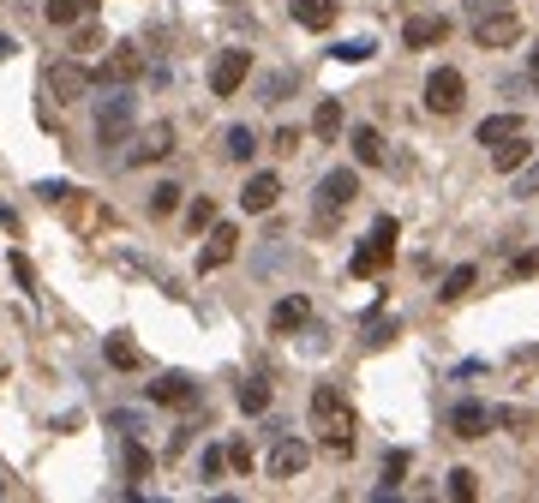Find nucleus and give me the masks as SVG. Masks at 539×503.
<instances>
[{
  "label": "nucleus",
  "mask_w": 539,
  "mask_h": 503,
  "mask_svg": "<svg viewBox=\"0 0 539 503\" xmlns=\"http://www.w3.org/2000/svg\"><path fill=\"white\" fill-rule=\"evenodd\" d=\"M174 210H180V186H174V180L150 186V216H174Z\"/></svg>",
  "instance_id": "29"
},
{
  "label": "nucleus",
  "mask_w": 539,
  "mask_h": 503,
  "mask_svg": "<svg viewBox=\"0 0 539 503\" xmlns=\"http://www.w3.org/2000/svg\"><path fill=\"white\" fill-rule=\"evenodd\" d=\"M0 222H6V228H18V222H12V210H6V204H0Z\"/></svg>",
  "instance_id": "44"
},
{
  "label": "nucleus",
  "mask_w": 539,
  "mask_h": 503,
  "mask_svg": "<svg viewBox=\"0 0 539 503\" xmlns=\"http://www.w3.org/2000/svg\"><path fill=\"white\" fill-rule=\"evenodd\" d=\"M312 132H318V138H336V132H342V102H318Z\"/></svg>",
  "instance_id": "28"
},
{
  "label": "nucleus",
  "mask_w": 539,
  "mask_h": 503,
  "mask_svg": "<svg viewBox=\"0 0 539 503\" xmlns=\"http://www.w3.org/2000/svg\"><path fill=\"white\" fill-rule=\"evenodd\" d=\"M492 426H510V432H522V426H534V414H528V408H498V414H492Z\"/></svg>",
  "instance_id": "34"
},
{
  "label": "nucleus",
  "mask_w": 539,
  "mask_h": 503,
  "mask_svg": "<svg viewBox=\"0 0 539 503\" xmlns=\"http://www.w3.org/2000/svg\"><path fill=\"white\" fill-rule=\"evenodd\" d=\"M222 156H228V162H252V156H258V132H252V126H228Z\"/></svg>",
  "instance_id": "23"
},
{
  "label": "nucleus",
  "mask_w": 539,
  "mask_h": 503,
  "mask_svg": "<svg viewBox=\"0 0 539 503\" xmlns=\"http://www.w3.org/2000/svg\"><path fill=\"white\" fill-rule=\"evenodd\" d=\"M336 60H372V42H342Z\"/></svg>",
  "instance_id": "38"
},
{
  "label": "nucleus",
  "mask_w": 539,
  "mask_h": 503,
  "mask_svg": "<svg viewBox=\"0 0 539 503\" xmlns=\"http://www.w3.org/2000/svg\"><path fill=\"white\" fill-rule=\"evenodd\" d=\"M528 156H534V138H528V132H516V138L492 144V168H498V174H516V168H522Z\"/></svg>",
  "instance_id": "18"
},
{
  "label": "nucleus",
  "mask_w": 539,
  "mask_h": 503,
  "mask_svg": "<svg viewBox=\"0 0 539 503\" xmlns=\"http://www.w3.org/2000/svg\"><path fill=\"white\" fill-rule=\"evenodd\" d=\"M234 252H240V228H234V222H210V240H204V252H198V276L234 264Z\"/></svg>",
  "instance_id": "9"
},
{
  "label": "nucleus",
  "mask_w": 539,
  "mask_h": 503,
  "mask_svg": "<svg viewBox=\"0 0 539 503\" xmlns=\"http://www.w3.org/2000/svg\"><path fill=\"white\" fill-rule=\"evenodd\" d=\"M60 204H66V216H72L78 228H108V222H114V216H108L96 198H84L78 186H66V198H60Z\"/></svg>",
  "instance_id": "16"
},
{
  "label": "nucleus",
  "mask_w": 539,
  "mask_h": 503,
  "mask_svg": "<svg viewBox=\"0 0 539 503\" xmlns=\"http://www.w3.org/2000/svg\"><path fill=\"white\" fill-rule=\"evenodd\" d=\"M354 162H360V168H378V162H384V138H378V126H354Z\"/></svg>",
  "instance_id": "24"
},
{
  "label": "nucleus",
  "mask_w": 539,
  "mask_h": 503,
  "mask_svg": "<svg viewBox=\"0 0 539 503\" xmlns=\"http://www.w3.org/2000/svg\"><path fill=\"white\" fill-rule=\"evenodd\" d=\"M270 408V384L264 378H246L240 384V414H264Z\"/></svg>",
  "instance_id": "27"
},
{
  "label": "nucleus",
  "mask_w": 539,
  "mask_h": 503,
  "mask_svg": "<svg viewBox=\"0 0 539 503\" xmlns=\"http://www.w3.org/2000/svg\"><path fill=\"white\" fill-rule=\"evenodd\" d=\"M42 12H48V24H54V30H66V24H84V18L96 12V0H48Z\"/></svg>",
  "instance_id": "21"
},
{
  "label": "nucleus",
  "mask_w": 539,
  "mask_h": 503,
  "mask_svg": "<svg viewBox=\"0 0 539 503\" xmlns=\"http://www.w3.org/2000/svg\"><path fill=\"white\" fill-rule=\"evenodd\" d=\"M444 36H450V18H444V12H420V18L402 24V42H408V48H438Z\"/></svg>",
  "instance_id": "11"
},
{
  "label": "nucleus",
  "mask_w": 539,
  "mask_h": 503,
  "mask_svg": "<svg viewBox=\"0 0 539 503\" xmlns=\"http://www.w3.org/2000/svg\"><path fill=\"white\" fill-rule=\"evenodd\" d=\"M132 120H138V108H132V96H108L102 102V114H96V144H126L132 138Z\"/></svg>",
  "instance_id": "4"
},
{
  "label": "nucleus",
  "mask_w": 539,
  "mask_h": 503,
  "mask_svg": "<svg viewBox=\"0 0 539 503\" xmlns=\"http://www.w3.org/2000/svg\"><path fill=\"white\" fill-rule=\"evenodd\" d=\"M150 402H162V408H192V402H198V390H192V378H186V372H168V378H156V384H150Z\"/></svg>",
  "instance_id": "14"
},
{
  "label": "nucleus",
  "mask_w": 539,
  "mask_h": 503,
  "mask_svg": "<svg viewBox=\"0 0 539 503\" xmlns=\"http://www.w3.org/2000/svg\"><path fill=\"white\" fill-rule=\"evenodd\" d=\"M450 498L474 503V498H480V474H474V468H456V474H450Z\"/></svg>",
  "instance_id": "30"
},
{
  "label": "nucleus",
  "mask_w": 539,
  "mask_h": 503,
  "mask_svg": "<svg viewBox=\"0 0 539 503\" xmlns=\"http://www.w3.org/2000/svg\"><path fill=\"white\" fill-rule=\"evenodd\" d=\"M528 66H534V78H539V42H534V54H528Z\"/></svg>",
  "instance_id": "45"
},
{
  "label": "nucleus",
  "mask_w": 539,
  "mask_h": 503,
  "mask_svg": "<svg viewBox=\"0 0 539 503\" xmlns=\"http://www.w3.org/2000/svg\"><path fill=\"white\" fill-rule=\"evenodd\" d=\"M276 198H282V180L276 174H252L246 192H240V210L246 216H264V210H276Z\"/></svg>",
  "instance_id": "12"
},
{
  "label": "nucleus",
  "mask_w": 539,
  "mask_h": 503,
  "mask_svg": "<svg viewBox=\"0 0 539 503\" xmlns=\"http://www.w3.org/2000/svg\"><path fill=\"white\" fill-rule=\"evenodd\" d=\"M276 150L294 156V150H300V126H282V132H276Z\"/></svg>",
  "instance_id": "39"
},
{
  "label": "nucleus",
  "mask_w": 539,
  "mask_h": 503,
  "mask_svg": "<svg viewBox=\"0 0 539 503\" xmlns=\"http://www.w3.org/2000/svg\"><path fill=\"white\" fill-rule=\"evenodd\" d=\"M516 132H528L522 114H492V120H480V144H504V138H516Z\"/></svg>",
  "instance_id": "22"
},
{
  "label": "nucleus",
  "mask_w": 539,
  "mask_h": 503,
  "mask_svg": "<svg viewBox=\"0 0 539 503\" xmlns=\"http://www.w3.org/2000/svg\"><path fill=\"white\" fill-rule=\"evenodd\" d=\"M294 24L300 30H330L336 24V0H294Z\"/></svg>",
  "instance_id": "20"
},
{
  "label": "nucleus",
  "mask_w": 539,
  "mask_h": 503,
  "mask_svg": "<svg viewBox=\"0 0 539 503\" xmlns=\"http://www.w3.org/2000/svg\"><path fill=\"white\" fill-rule=\"evenodd\" d=\"M534 192H539V162L522 174V180H516V198H534Z\"/></svg>",
  "instance_id": "40"
},
{
  "label": "nucleus",
  "mask_w": 539,
  "mask_h": 503,
  "mask_svg": "<svg viewBox=\"0 0 539 503\" xmlns=\"http://www.w3.org/2000/svg\"><path fill=\"white\" fill-rule=\"evenodd\" d=\"M396 240H402V222L396 216H378L372 222V234L354 246V258H348V270L366 282V276H378V270H390V258H396Z\"/></svg>",
  "instance_id": "2"
},
{
  "label": "nucleus",
  "mask_w": 539,
  "mask_h": 503,
  "mask_svg": "<svg viewBox=\"0 0 539 503\" xmlns=\"http://www.w3.org/2000/svg\"><path fill=\"white\" fill-rule=\"evenodd\" d=\"M12 54H18V42H12V36H0V60H12Z\"/></svg>",
  "instance_id": "42"
},
{
  "label": "nucleus",
  "mask_w": 539,
  "mask_h": 503,
  "mask_svg": "<svg viewBox=\"0 0 539 503\" xmlns=\"http://www.w3.org/2000/svg\"><path fill=\"white\" fill-rule=\"evenodd\" d=\"M138 72H144V54H138L132 42H120V48H114V54H108V60H102L90 78H96V84H132Z\"/></svg>",
  "instance_id": "10"
},
{
  "label": "nucleus",
  "mask_w": 539,
  "mask_h": 503,
  "mask_svg": "<svg viewBox=\"0 0 539 503\" xmlns=\"http://www.w3.org/2000/svg\"><path fill=\"white\" fill-rule=\"evenodd\" d=\"M360 198V174L354 168H330L318 180V228H336V216Z\"/></svg>",
  "instance_id": "3"
},
{
  "label": "nucleus",
  "mask_w": 539,
  "mask_h": 503,
  "mask_svg": "<svg viewBox=\"0 0 539 503\" xmlns=\"http://www.w3.org/2000/svg\"><path fill=\"white\" fill-rule=\"evenodd\" d=\"M12 276H18V288H30V282H36V270H30V258H18V252H12Z\"/></svg>",
  "instance_id": "41"
},
{
  "label": "nucleus",
  "mask_w": 539,
  "mask_h": 503,
  "mask_svg": "<svg viewBox=\"0 0 539 503\" xmlns=\"http://www.w3.org/2000/svg\"><path fill=\"white\" fill-rule=\"evenodd\" d=\"M474 282H480V270H474V264H456V270L444 276V288H438V300H462V294H468Z\"/></svg>",
  "instance_id": "26"
},
{
  "label": "nucleus",
  "mask_w": 539,
  "mask_h": 503,
  "mask_svg": "<svg viewBox=\"0 0 539 503\" xmlns=\"http://www.w3.org/2000/svg\"><path fill=\"white\" fill-rule=\"evenodd\" d=\"M306 462H312V450H306L300 438H282V444L270 450V474H276V480H294V474H306Z\"/></svg>",
  "instance_id": "15"
},
{
  "label": "nucleus",
  "mask_w": 539,
  "mask_h": 503,
  "mask_svg": "<svg viewBox=\"0 0 539 503\" xmlns=\"http://www.w3.org/2000/svg\"><path fill=\"white\" fill-rule=\"evenodd\" d=\"M510 276H516V282H522V276H539V252H522V258L510 264Z\"/></svg>",
  "instance_id": "37"
},
{
  "label": "nucleus",
  "mask_w": 539,
  "mask_h": 503,
  "mask_svg": "<svg viewBox=\"0 0 539 503\" xmlns=\"http://www.w3.org/2000/svg\"><path fill=\"white\" fill-rule=\"evenodd\" d=\"M168 150H174V126H150V132L138 138V150H132V162L144 168V162H162Z\"/></svg>",
  "instance_id": "19"
},
{
  "label": "nucleus",
  "mask_w": 539,
  "mask_h": 503,
  "mask_svg": "<svg viewBox=\"0 0 539 503\" xmlns=\"http://www.w3.org/2000/svg\"><path fill=\"white\" fill-rule=\"evenodd\" d=\"M402 474H408V450H396V456H384V486H378V498H390V492L402 486Z\"/></svg>",
  "instance_id": "31"
},
{
  "label": "nucleus",
  "mask_w": 539,
  "mask_h": 503,
  "mask_svg": "<svg viewBox=\"0 0 539 503\" xmlns=\"http://www.w3.org/2000/svg\"><path fill=\"white\" fill-rule=\"evenodd\" d=\"M222 468H228V456L210 444V450H204V480H222Z\"/></svg>",
  "instance_id": "36"
},
{
  "label": "nucleus",
  "mask_w": 539,
  "mask_h": 503,
  "mask_svg": "<svg viewBox=\"0 0 539 503\" xmlns=\"http://www.w3.org/2000/svg\"><path fill=\"white\" fill-rule=\"evenodd\" d=\"M492 6H498V0H468V12H474V18H480V12H492Z\"/></svg>",
  "instance_id": "43"
},
{
  "label": "nucleus",
  "mask_w": 539,
  "mask_h": 503,
  "mask_svg": "<svg viewBox=\"0 0 539 503\" xmlns=\"http://www.w3.org/2000/svg\"><path fill=\"white\" fill-rule=\"evenodd\" d=\"M516 36H522V18L504 12V6H492V12L474 18V42H480V48H510Z\"/></svg>",
  "instance_id": "6"
},
{
  "label": "nucleus",
  "mask_w": 539,
  "mask_h": 503,
  "mask_svg": "<svg viewBox=\"0 0 539 503\" xmlns=\"http://www.w3.org/2000/svg\"><path fill=\"white\" fill-rule=\"evenodd\" d=\"M210 222H216V204H210V198H198V204L186 210V228H192V234H204Z\"/></svg>",
  "instance_id": "32"
},
{
  "label": "nucleus",
  "mask_w": 539,
  "mask_h": 503,
  "mask_svg": "<svg viewBox=\"0 0 539 503\" xmlns=\"http://www.w3.org/2000/svg\"><path fill=\"white\" fill-rule=\"evenodd\" d=\"M42 84H48V96H54V102H84V90H90L96 78H90V72H84L78 60H54Z\"/></svg>",
  "instance_id": "7"
},
{
  "label": "nucleus",
  "mask_w": 539,
  "mask_h": 503,
  "mask_svg": "<svg viewBox=\"0 0 539 503\" xmlns=\"http://www.w3.org/2000/svg\"><path fill=\"white\" fill-rule=\"evenodd\" d=\"M222 456H228V468H234V474H252V450H246V444H228Z\"/></svg>",
  "instance_id": "35"
},
{
  "label": "nucleus",
  "mask_w": 539,
  "mask_h": 503,
  "mask_svg": "<svg viewBox=\"0 0 539 503\" xmlns=\"http://www.w3.org/2000/svg\"><path fill=\"white\" fill-rule=\"evenodd\" d=\"M312 432H318V444H324V450L354 456V408L342 402V390H336V384H318V390H312Z\"/></svg>",
  "instance_id": "1"
},
{
  "label": "nucleus",
  "mask_w": 539,
  "mask_h": 503,
  "mask_svg": "<svg viewBox=\"0 0 539 503\" xmlns=\"http://www.w3.org/2000/svg\"><path fill=\"white\" fill-rule=\"evenodd\" d=\"M450 432H456V438H468V444H474V438H486V432H492V408H486V402H456Z\"/></svg>",
  "instance_id": "13"
},
{
  "label": "nucleus",
  "mask_w": 539,
  "mask_h": 503,
  "mask_svg": "<svg viewBox=\"0 0 539 503\" xmlns=\"http://www.w3.org/2000/svg\"><path fill=\"white\" fill-rule=\"evenodd\" d=\"M246 72H252V54H246V48H222V54L210 60V96H234V90L246 84Z\"/></svg>",
  "instance_id": "5"
},
{
  "label": "nucleus",
  "mask_w": 539,
  "mask_h": 503,
  "mask_svg": "<svg viewBox=\"0 0 539 503\" xmlns=\"http://www.w3.org/2000/svg\"><path fill=\"white\" fill-rule=\"evenodd\" d=\"M306 318H312V300H306V294H288V300H276V312H270V330H276V336H294Z\"/></svg>",
  "instance_id": "17"
},
{
  "label": "nucleus",
  "mask_w": 539,
  "mask_h": 503,
  "mask_svg": "<svg viewBox=\"0 0 539 503\" xmlns=\"http://www.w3.org/2000/svg\"><path fill=\"white\" fill-rule=\"evenodd\" d=\"M126 474L132 480H150V450L144 444H126Z\"/></svg>",
  "instance_id": "33"
},
{
  "label": "nucleus",
  "mask_w": 539,
  "mask_h": 503,
  "mask_svg": "<svg viewBox=\"0 0 539 503\" xmlns=\"http://www.w3.org/2000/svg\"><path fill=\"white\" fill-rule=\"evenodd\" d=\"M102 354H108V366H120V372H138V366H144V354H138L126 336H108V342H102Z\"/></svg>",
  "instance_id": "25"
},
{
  "label": "nucleus",
  "mask_w": 539,
  "mask_h": 503,
  "mask_svg": "<svg viewBox=\"0 0 539 503\" xmlns=\"http://www.w3.org/2000/svg\"><path fill=\"white\" fill-rule=\"evenodd\" d=\"M462 96H468V84H462L456 66H438V72L426 78V108H432V114H456Z\"/></svg>",
  "instance_id": "8"
}]
</instances>
